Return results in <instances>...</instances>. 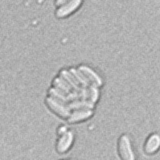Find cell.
<instances>
[{
  "label": "cell",
  "instance_id": "1",
  "mask_svg": "<svg viewBox=\"0 0 160 160\" xmlns=\"http://www.w3.org/2000/svg\"><path fill=\"white\" fill-rule=\"evenodd\" d=\"M58 139L56 143V151L59 154H65L72 148L75 139V134L66 126H60L57 130Z\"/></svg>",
  "mask_w": 160,
  "mask_h": 160
},
{
  "label": "cell",
  "instance_id": "2",
  "mask_svg": "<svg viewBox=\"0 0 160 160\" xmlns=\"http://www.w3.org/2000/svg\"><path fill=\"white\" fill-rule=\"evenodd\" d=\"M118 153L121 159L134 160L135 153L133 147V142L128 134H122L118 141Z\"/></svg>",
  "mask_w": 160,
  "mask_h": 160
},
{
  "label": "cell",
  "instance_id": "3",
  "mask_svg": "<svg viewBox=\"0 0 160 160\" xmlns=\"http://www.w3.org/2000/svg\"><path fill=\"white\" fill-rule=\"evenodd\" d=\"M84 0H69L62 6L57 8L55 15L57 19H64L75 13L83 3Z\"/></svg>",
  "mask_w": 160,
  "mask_h": 160
},
{
  "label": "cell",
  "instance_id": "4",
  "mask_svg": "<svg viewBox=\"0 0 160 160\" xmlns=\"http://www.w3.org/2000/svg\"><path fill=\"white\" fill-rule=\"evenodd\" d=\"M160 150V134L152 133L147 137L144 145L143 151L147 155H153Z\"/></svg>",
  "mask_w": 160,
  "mask_h": 160
},
{
  "label": "cell",
  "instance_id": "5",
  "mask_svg": "<svg viewBox=\"0 0 160 160\" xmlns=\"http://www.w3.org/2000/svg\"><path fill=\"white\" fill-rule=\"evenodd\" d=\"M46 104L48 108L51 109L55 114L58 115L59 117L67 119L70 115L69 108L64 107L62 104H60L57 100L52 98H48L46 99Z\"/></svg>",
  "mask_w": 160,
  "mask_h": 160
},
{
  "label": "cell",
  "instance_id": "6",
  "mask_svg": "<svg viewBox=\"0 0 160 160\" xmlns=\"http://www.w3.org/2000/svg\"><path fill=\"white\" fill-rule=\"evenodd\" d=\"M92 115H93V111L92 109H78L74 110L72 113H70L67 121L68 123L71 124L81 122L89 119Z\"/></svg>",
  "mask_w": 160,
  "mask_h": 160
},
{
  "label": "cell",
  "instance_id": "7",
  "mask_svg": "<svg viewBox=\"0 0 160 160\" xmlns=\"http://www.w3.org/2000/svg\"><path fill=\"white\" fill-rule=\"evenodd\" d=\"M78 68H79V71L81 73L84 74L87 77L89 82H91L94 87L98 88V87L102 86L103 85V81H102L100 76L98 75L94 70L89 68V66L81 65L79 66Z\"/></svg>",
  "mask_w": 160,
  "mask_h": 160
},
{
  "label": "cell",
  "instance_id": "8",
  "mask_svg": "<svg viewBox=\"0 0 160 160\" xmlns=\"http://www.w3.org/2000/svg\"><path fill=\"white\" fill-rule=\"evenodd\" d=\"M68 1H69V0H55V6L58 8V7L62 6L63 4H64Z\"/></svg>",
  "mask_w": 160,
  "mask_h": 160
}]
</instances>
